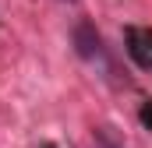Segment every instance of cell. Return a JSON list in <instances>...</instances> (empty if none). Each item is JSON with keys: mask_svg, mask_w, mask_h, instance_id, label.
I'll return each instance as SVG.
<instances>
[{"mask_svg": "<svg viewBox=\"0 0 152 148\" xmlns=\"http://www.w3.org/2000/svg\"><path fill=\"white\" fill-rule=\"evenodd\" d=\"M64 4H75V0H64Z\"/></svg>", "mask_w": 152, "mask_h": 148, "instance_id": "obj_5", "label": "cell"}, {"mask_svg": "<svg viewBox=\"0 0 152 148\" xmlns=\"http://www.w3.org/2000/svg\"><path fill=\"white\" fill-rule=\"evenodd\" d=\"M142 123H145V127H149V131H152V106H149V102L142 106Z\"/></svg>", "mask_w": 152, "mask_h": 148, "instance_id": "obj_4", "label": "cell"}, {"mask_svg": "<svg viewBox=\"0 0 152 148\" xmlns=\"http://www.w3.org/2000/svg\"><path fill=\"white\" fill-rule=\"evenodd\" d=\"M42 148H53V145H42Z\"/></svg>", "mask_w": 152, "mask_h": 148, "instance_id": "obj_6", "label": "cell"}, {"mask_svg": "<svg viewBox=\"0 0 152 148\" xmlns=\"http://www.w3.org/2000/svg\"><path fill=\"white\" fill-rule=\"evenodd\" d=\"M71 42H75V53L85 60V64H99L103 71H110V53H106V42L103 36L96 32V25L92 21H78L75 32H71Z\"/></svg>", "mask_w": 152, "mask_h": 148, "instance_id": "obj_1", "label": "cell"}, {"mask_svg": "<svg viewBox=\"0 0 152 148\" xmlns=\"http://www.w3.org/2000/svg\"><path fill=\"white\" fill-rule=\"evenodd\" d=\"M92 141H96V148H124L113 134H110V127H96V131H92Z\"/></svg>", "mask_w": 152, "mask_h": 148, "instance_id": "obj_3", "label": "cell"}, {"mask_svg": "<svg viewBox=\"0 0 152 148\" xmlns=\"http://www.w3.org/2000/svg\"><path fill=\"white\" fill-rule=\"evenodd\" d=\"M124 39H127V53H131V60H134L138 67L152 71V32H149V28H127Z\"/></svg>", "mask_w": 152, "mask_h": 148, "instance_id": "obj_2", "label": "cell"}]
</instances>
